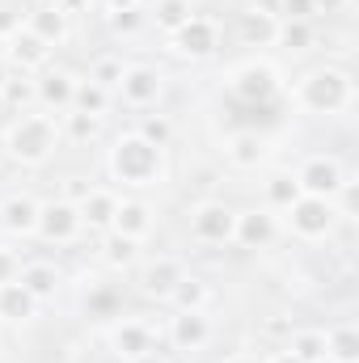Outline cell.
<instances>
[{
  "label": "cell",
  "mask_w": 359,
  "mask_h": 363,
  "mask_svg": "<svg viewBox=\"0 0 359 363\" xmlns=\"http://www.w3.org/2000/svg\"><path fill=\"white\" fill-rule=\"evenodd\" d=\"M89 81H97L101 89H118V81H123V60L118 55H97L93 60V68H89Z\"/></svg>",
  "instance_id": "e575fe53"
},
{
  "label": "cell",
  "mask_w": 359,
  "mask_h": 363,
  "mask_svg": "<svg viewBox=\"0 0 359 363\" xmlns=\"http://www.w3.org/2000/svg\"><path fill=\"white\" fill-rule=\"evenodd\" d=\"M0 101H9V106H17L21 114L34 106V81L21 72V77H9V85H4V93H0Z\"/></svg>",
  "instance_id": "8d00e7d4"
},
{
  "label": "cell",
  "mask_w": 359,
  "mask_h": 363,
  "mask_svg": "<svg viewBox=\"0 0 359 363\" xmlns=\"http://www.w3.org/2000/svg\"><path fill=\"white\" fill-rule=\"evenodd\" d=\"M190 17H194V4H190V0H157V4H153V21H157V30H161L165 38H170L178 26H186Z\"/></svg>",
  "instance_id": "f546056e"
},
{
  "label": "cell",
  "mask_w": 359,
  "mask_h": 363,
  "mask_svg": "<svg viewBox=\"0 0 359 363\" xmlns=\"http://www.w3.org/2000/svg\"><path fill=\"white\" fill-rule=\"evenodd\" d=\"M101 262L110 271H127L140 262V241L131 237H118V233H101Z\"/></svg>",
  "instance_id": "484cf974"
},
{
  "label": "cell",
  "mask_w": 359,
  "mask_h": 363,
  "mask_svg": "<svg viewBox=\"0 0 359 363\" xmlns=\"http://www.w3.org/2000/svg\"><path fill=\"white\" fill-rule=\"evenodd\" d=\"M157 228V207L148 199H118V211H114V228L118 237H131V241H148Z\"/></svg>",
  "instance_id": "ac0fdd59"
},
{
  "label": "cell",
  "mask_w": 359,
  "mask_h": 363,
  "mask_svg": "<svg viewBox=\"0 0 359 363\" xmlns=\"http://www.w3.org/2000/svg\"><path fill=\"white\" fill-rule=\"evenodd\" d=\"M17 283L38 300V304H47V300H55L60 296V287H64V274L55 271V262H43V258H34V262H21V271H17Z\"/></svg>",
  "instance_id": "44dd1931"
},
{
  "label": "cell",
  "mask_w": 359,
  "mask_h": 363,
  "mask_svg": "<svg viewBox=\"0 0 359 363\" xmlns=\"http://www.w3.org/2000/svg\"><path fill=\"white\" fill-rule=\"evenodd\" d=\"M317 363H334V359H317Z\"/></svg>",
  "instance_id": "681fc988"
},
{
  "label": "cell",
  "mask_w": 359,
  "mask_h": 363,
  "mask_svg": "<svg viewBox=\"0 0 359 363\" xmlns=\"http://www.w3.org/2000/svg\"><path fill=\"white\" fill-rule=\"evenodd\" d=\"M127 363H170L161 351H148V355H140V359H127Z\"/></svg>",
  "instance_id": "f6af8a7d"
},
{
  "label": "cell",
  "mask_w": 359,
  "mask_h": 363,
  "mask_svg": "<svg viewBox=\"0 0 359 363\" xmlns=\"http://www.w3.org/2000/svg\"><path fill=\"white\" fill-rule=\"evenodd\" d=\"M0 47H4V51H0V55H4V64H9V68H17V72H26V77H30V72H43V68H47V60H51V47H47L38 34H30L26 26H21L17 34H9Z\"/></svg>",
  "instance_id": "9a60e30c"
},
{
  "label": "cell",
  "mask_w": 359,
  "mask_h": 363,
  "mask_svg": "<svg viewBox=\"0 0 359 363\" xmlns=\"http://www.w3.org/2000/svg\"><path fill=\"white\" fill-rule=\"evenodd\" d=\"M131 131H140V135H144L148 144H157V148H165V144L174 140V123H170L165 114H144Z\"/></svg>",
  "instance_id": "836d02e7"
},
{
  "label": "cell",
  "mask_w": 359,
  "mask_h": 363,
  "mask_svg": "<svg viewBox=\"0 0 359 363\" xmlns=\"http://www.w3.org/2000/svg\"><path fill=\"white\" fill-rule=\"evenodd\" d=\"M110 97L114 93L101 89L97 81H77V93H72V110H81V114H89V118H106V110H110Z\"/></svg>",
  "instance_id": "83f0119b"
},
{
  "label": "cell",
  "mask_w": 359,
  "mask_h": 363,
  "mask_svg": "<svg viewBox=\"0 0 359 363\" xmlns=\"http://www.w3.org/2000/svg\"><path fill=\"white\" fill-rule=\"evenodd\" d=\"M233 224H237V211L220 199H203L190 207V237L199 245H233Z\"/></svg>",
  "instance_id": "9c48e42d"
},
{
  "label": "cell",
  "mask_w": 359,
  "mask_h": 363,
  "mask_svg": "<svg viewBox=\"0 0 359 363\" xmlns=\"http://www.w3.org/2000/svg\"><path fill=\"white\" fill-rule=\"evenodd\" d=\"M207 304H211V287L199 274L186 271V279L178 283V291L170 296V308H207Z\"/></svg>",
  "instance_id": "4dcf8cb0"
},
{
  "label": "cell",
  "mask_w": 359,
  "mask_h": 363,
  "mask_svg": "<svg viewBox=\"0 0 359 363\" xmlns=\"http://www.w3.org/2000/svg\"><path fill=\"white\" fill-rule=\"evenodd\" d=\"M81 211V224L89 233H110L114 228V211H118V194L110 186H89V194L77 203Z\"/></svg>",
  "instance_id": "d6986e66"
},
{
  "label": "cell",
  "mask_w": 359,
  "mask_h": 363,
  "mask_svg": "<svg viewBox=\"0 0 359 363\" xmlns=\"http://www.w3.org/2000/svg\"><path fill=\"white\" fill-rule=\"evenodd\" d=\"M343 4H347V0H313L317 13H343Z\"/></svg>",
  "instance_id": "7bdbcfd3"
},
{
  "label": "cell",
  "mask_w": 359,
  "mask_h": 363,
  "mask_svg": "<svg viewBox=\"0 0 359 363\" xmlns=\"http://www.w3.org/2000/svg\"><path fill=\"white\" fill-rule=\"evenodd\" d=\"M267 363H300V359H296V355H292V351L283 347V351H270V355H267Z\"/></svg>",
  "instance_id": "ee69618b"
},
{
  "label": "cell",
  "mask_w": 359,
  "mask_h": 363,
  "mask_svg": "<svg viewBox=\"0 0 359 363\" xmlns=\"http://www.w3.org/2000/svg\"><path fill=\"white\" fill-rule=\"evenodd\" d=\"M283 228L300 241H326L338 228V211L334 199H317V194H300L287 211H283Z\"/></svg>",
  "instance_id": "5b68a950"
},
{
  "label": "cell",
  "mask_w": 359,
  "mask_h": 363,
  "mask_svg": "<svg viewBox=\"0 0 359 363\" xmlns=\"http://www.w3.org/2000/svg\"><path fill=\"white\" fill-rule=\"evenodd\" d=\"M275 237H279V216H275V211H267V207H245V211H237L233 245H241V250H267Z\"/></svg>",
  "instance_id": "2e32d148"
},
{
  "label": "cell",
  "mask_w": 359,
  "mask_h": 363,
  "mask_svg": "<svg viewBox=\"0 0 359 363\" xmlns=\"http://www.w3.org/2000/svg\"><path fill=\"white\" fill-rule=\"evenodd\" d=\"M72 93H77V77L68 68H47L38 81H34V106L43 114H68L72 110Z\"/></svg>",
  "instance_id": "5bb4252c"
},
{
  "label": "cell",
  "mask_w": 359,
  "mask_h": 363,
  "mask_svg": "<svg viewBox=\"0 0 359 363\" xmlns=\"http://www.w3.org/2000/svg\"><path fill=\"white\" fill-rule=\"evenodd\" d=\"M170 51H174L178 60H190V64L211 60V55L220 51V26H216L211 17L194 13L186 26H178V30L170 34Z\"/></svg>",
  "instance_id": "52a82bcc"
},
{
  "label": "cell",
  "mask_w": 359,
  "mask_h": 363,
  "mask_svg": "<svg viewBox=\"0 0 359 363\" xmlns=\"http://www.w3.org/2000/svg\"><path fill=\"white\" fill-rule=\"evenodd\" d=\"M97 127H101V118H89V114H81V110L60 114V135H68V140H77V144L93 140V135H97Z\"/></svg>",
  "instance_id": "1f68e13d"
},
{
  "label": "cell",
  "mask_w": 359,
  "mask_h": 363,
  "mask_svg": "<svg viewBox=\"0 0 359 363\" xmlns=\"http://www.w3.org/2000/svg\"><path fill=\"white\" fill-rule=\"evenodd\" d=\"M85 194H89V182L85 178H68V199H72V203H81Z\"/></svg>",
  "instance_id": "60d3db41"
},
{
  "label": "cell",
  "mask_w": 359,
  "mask_h": 363,
  "mask_svg": "<svg viewBox=\"0 0 359 363\" xmlns=\"http://www.w3.org/2000/svg\"><path fill=\"white\" fill-rule=\"evenodd\" d=\"M186 279V267L178 258H148L140 274H136V287L144 300H157V304H170V296L178 291V283Z\"/></svg>",
  "instance_id": "7c38bea8"
},
{
  "label": "cell",
  "mask_w": 359,
  "mask_h": 363,
  "mask_svg": "<svg viewBox=\"0 0 359 363\" xmlns=\"http://www.w3.org/2000/svg\"><path fill=\"white\" fill-rule=\"evenodd\" d=\"M241 43L245 47H275V34H279V17H270V13H263V9H245L241 13Z\"/></svg>",
  "instance_id": "cb8c5ba5"
},
{
  "label": "cell",
  "mask_w": 359,
  "mask_h": 363,
  "mask_svg": "<svg viewBox=\"0 0 359 363\" xmlns=\"http://www.w3.org/2000/svg\"><path fill=\"white\" fill-rule=\"evenodd\" d=\"M309 43H313V21H279L275 47H283V51H304Z\"/></svg>",
  "instance_id": "d6a6232c"
},
{
  "label": "cell",
  "mask_w": 359,
  "mask_h": 363,
  "mask_svg": "<svg viewBox=\"0 0 359 363\" xmlns=\"http://www.w3.org/2000/svg\"><path fill=\"white\" fill-rule=\"evenodd\" d=\"M106 174L127 190H153V186L165 182V148L148 144L140 131H123V135L110 140Z\"/></svg>",
  "instance_id": "6da1fadb"
},
{
  "label": "cell",
  "mask_w": 359,
  "mask_h": 363,
  "mask_svg": "<svg viewBox=\"0 0 359 363\" xmlns=\"http://www.w3.org/2000/svg\"><path fill=\"white\" fill-rule=\"evenodd\" d=\"M38 317V300L13 279V283H4L0 287V321L4 325H30Z\"/></svg>",
  "instance_id": "603a6c76"
},
{
  "label": "cell",
  "mask_w": 359,
  "mask_h": 363,
  "mask_svg": "<svg viewBox=\"0 0 359 363\" xmlns=\"http://www.w3.org/2000/svg\"><path fill=\"white\" fill-rule=\"evenodd\" d=\"M118 101L131 110H153L165 93V77L148 64H123V81H118Z\"/></svg>",
  "instance_id": "30bf717a"
},
{
  "label": "cell",
  "mask_w": 359,
  "mask_h": 363,
  "mask_svg": "<svg viewBox=\"0 0 359 363\" xmlns=\"http://www.w3.org/2000/svg\"><path fill=\"white\" fill-rule=\"evenodd\" d=\"M190 4H194V0H190Z\"/></svg>",
  "instance_id": "f907efd6"
},
{
  "label": "cell",
  "mask_w": 359,
  "mask_h": 363,
  "mask_svg": "<svg viewBox=\"0 0 359 363\" xmlns=\"http://www.w3.org/2000/svg\"><path fill=\"white\" fill-rule=\"evenodd\" d=\"M313 0H279V21H313Z\"/></svg>",
  "instance_id": "f35d334b"
},
{
  "label": "cell",
  "mask_w": 359,
  "mask_h": 363,
  "mask_svg": "<svg viewBox=\"0 0 359 363\" xmlns=\"http://www.w3.org/2000/svg\"><path fill=\"white\" fill-rule=\"evenodd\" d=\"M224 89H228L233 101H241V106H270L283 93V72L270 60L254 55V60H241V64L228 68Z\"/></svg>",
  "instance_id": "277c9868"
},
{
  "label": "cell",
  "mask_w": 359,
  "mask_h": 363,
  "mask_svg": "<svg viewBox=\"0 0 359 363\" xmlns=\"http://www.w3.org/2000/svg\"><path fill=\"white\" fill-rule=\"evenodd\" d=\"M26 30L30 34H38L51 51L68 38V13L60 9V4H38V9H30L26 13Z\"/></svg>",
  "instance_id": "7402d4cb"
},
{
  "label": "cell",
  "mask_w": 359,
  "mask_h": 363,
  "mask_svg": "<svg viewBox=\"0 0 359 363\" xmlns=\"http://www.w3.org/2000/svg\"><path fill=\"white\" fill-rule=\"evenodd\" d=\"M0 228L9 233V237H34V228H38V199L34 194H9L4 203H0Z\"/></svg>",
  "instance_id": "ffe728a7"
},
{
  "label": "cell",
  "mask_w": 359,
  "mask_h": 363,
  "mask_svg": "<svg viewBox=\"0 0 359 363\" xmlns=\"http://www.w3.org/2000/svg\"><path fill=\"white\" fill-rule=\"evenodd\" d=\"M26 26V9L21 4H9V0H0V43L9 38V34H17Z\"/></svg>",
  "instance_id": "74e56055"
},
{
  "label": "cell",
  "mask_w": 359,
  "mask_h": 363,
  "mask_svg": "<svg viewBox=\"0 0 359 363\" xmlns=\"http://www.w3.org/2000/svg\"><path fill=\"white\" fill-rule=\"evenodd\" d=\"M4 85H9V64H4V55H0V93H4Z\"/></svg>",
  "instance_id": "bcb514c9"
},
{
  "label": "cell",
  "mask_w": 359,
  "mask_h": 363,
  "mask_svg": "<svg viewBox=\"0 0 359 363\" xmlns=\"http://www.w3.org/2000/svg\"><path fill=\"white\" fill-rule=\"evenodd\" d=\"M21 271V258H17V250H9V245H0V287L4 283H13Z\"/></svg>",
  "instance_id": "ab89813d"
},
{
  "label": "cell",
  "mask_w": 359,
  "mask_h": 363,
  "mask_svg": "<svg viewBox=\"0 0 359 363\" xmlns=\"http://www.w3.org/2000/svg\"><path fill=\"white\" fill-rule=\"evenodd\" d=\"M38 4H64V0H38Z\"/></svg>",
  "instance_id": "c3c4849f"
},
{
  "label": "cell",
  "mask_w": 359,
  "mask_h": 363,
  "mask_svg": "<svg viewBox=\"0 0 359 363\" xmlns=\"http://www.w3.org/2000/svg\"><path fill=\"white\" fill-rule=\"evenodd\" d=\"M127 4H136V9H153L157 0H127Z\"/></svg>",
  "instance_id": "7dc6e473"
},
{
  "label": "cell",
  "mask_w": 359,
  "mask_h": 363,
  "mask_svg": "<svg viewBox=\"0 0 359 363\" xmlns=\"http://www.w3.org/2000/svg\"><path fill=\"white\" fill-rule=\"evenodd\" d=\"M326 359L334 363H359V330L351 321L326 330Z\"/></svg>",
  "instance_id": "d4e9b609"
},
{
  "label": "cell",
  "mask_w": 359,
  "mask_h": 363,
  "mask_svg": "<svg viewBox=\"0 0 359 363\" xmlns=\"http://www.w3.org/2000/svg\"><path fill=\"white\" fill-rule=\"evenodd\" d=\"M165 338L174 351H203L211 342V317L207 308H174L170 325H165Z\"/></svg>",
  "instance_id": "4fadbf2b"
},
{
  "label": "cell",
  "mask_w": 359,
  "mask_h": 363,
  "mask_svg": "<svg viewBox=\"0 0 359 363\" xmlns=\"http://www.w3.org/2000/svg\"><path fill=\"white\" fill-rule=\"evenodd\" d=\"M270 157V144L263 131H254V127H241V131H233L228 140H224V161L233 165V169H258L263 161Z\"/></svg>",
  "instance_id": "e0dca14e"
},
{
  "label": "cell",
  "mask_w": 359,
  "mask_h": 363,
  "mask_svg": "<svg viewBox=\"0 0 359 363\" xmlns=\"http://www.w3.org/2000/svg\"><path fill=\"white\" fill-rule=\"evenodd\" d=\"M81 233H85V224H81V211H77L72 199L38 203V228H34L38 241H47V245H72Z\"/></svg>",
  "instance_id": "ba28073f"
},
{
  "label": "cell",
  "mask_w": 359,
  "mask_h": 363,
  "mask_svg": "<svg viewBox=\"0 0 359 363\" xmlns=\"http://www.w3.org/2000/svg\"><path fill=\"white\" fill-rule=\"evenodd\" d=\"M60 118L55 114H43V110H26L9 123L4 131V157L21 169H43L55 148H60Z\"/></svg>",
  "instance_id": "7a4b0ae2"
},
{
  "label": "cell",
  "mask_w": 359,
  "mask_h": 363,
  "mask_svg": "<svg viewBox=\"0 0 359 363\" xmlns=\"http://www.w3.org/2000/svg\"><path fill=\"white\" fill-rule=\"evenodd\" d=\"M292 97L304 114H347L355 106V77L338 64H317L296 81Z\"/></svg>",
  "instance_id": "3957f363"
},
{
  "label": "cell",
  "mask_w": 359,
  "mask_h": 363,
  "mask_svg": "<svg viewBox=\"0 0 359 363\" xmlns=\"http://www.w3.org/2000/svg\"><path fill=\"white\" fill-rule=\"evenodd\" d=\"M287 351L300 363L326 359V330H292L287 334Z\"/></svg>",
  "instance_id": "f1b7e54d"
},
{
  "label": "cell",
  "mask_w": 359,
  "mask_h": 363,
  "mask_svg": "<svg viewBox=\"0 0 359 363\" xmlns=\"http://www.w3.org/2000/svg\"><path fill=\"white\" fill-rule=\"evenodd\" d=\"M292 178L300 182V194L334 199V194L343 190V182L351 178V174H347V165H343L334 152H309V157L292 169Z\"/></svg>",
  "instance_id": "8992f818"
},
{
  "label": "cell",
  "mask_w": 359,
  "mask_h": 363,
  "mask_svg": "<svg viewBox=\"0 0 359 363\" xmlns=\"http://www.w3.org/2000/svg\"><path fill=\"white\" fill-rule=\"evenodd\" d=\"M106 17H110V30L114 34H136L144 26V9H136V4H110Z\"/></svg>",
  "instance_id": "d590c367"
},
{
  "label": "cell",
  "mask_w": 359,
  "mask_h": 363,
  "mask_svg": "<svg viewBox=\"0 0 359 363\" xmlns=\"http://www.w3.org/2000/svg\"><path fill=\"white\" fill-rule=\"evenodd\" d=\"M296 199H300V182L292 178V174H270L263 182V207L267 211H287Z\"/></svg>",
  "instance_id": "4316f807"
},
{
  "label": "cell",
  "mask_w": 359,
  "mask_h": 363,
  "mask_svg": "<svg viewBox=\"0 0 359 363\" xmlns=\"http://www.w3.org/2000/svg\"><path fill=\"white\" fill-rule=\"evenodd\" d=\"M220 363H267V355H254V351H233V355H224Z\"/></svg>",
  "instance_id": "b9f144b4"
},
{
  "label": "cell",
  "mask_w": 359,
  "mask_h": 363,
  "mask_svg": "<svg viewBox=\"0 0 359 363\" xmlns=\"http://www.w3.org/2000/svg\"><path fill=\"white\" fill-rule=\"evenodd\" d=\"M106 338H110V351L123 363L157 351V330H153V321H144V317H118Z\"/></svg>",
  "instance_id": "8fae6325"
}]
</instances>
